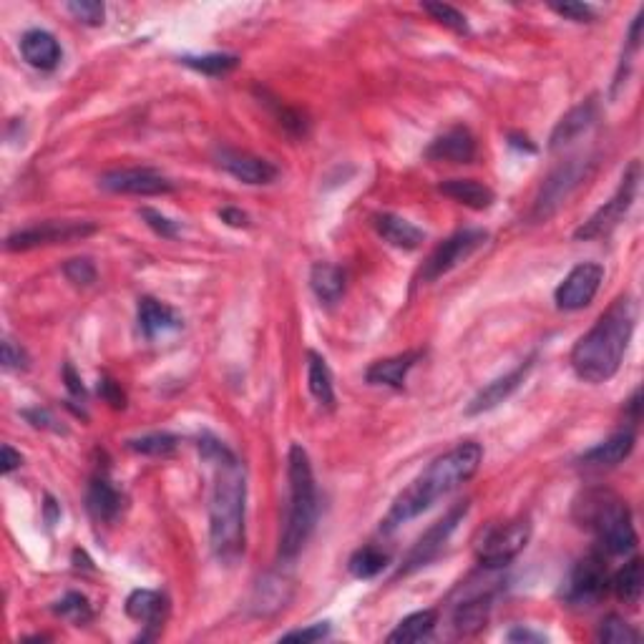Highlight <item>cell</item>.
Masks as SVG:
<instances>
[{
    "instance_id": "cell-1",
    "label": "cell",
    "mask_w": 644,
    "mask_h": 644,
    "mask_svg": "<svg viewBox=\"0 0 644 644\" xmlns=\"http://www.w3.org/2000/svg\"><path fill=\"white\" fill-rule=\"evenodd\" d=\"M637 322V305L629 295H619L599 315L594 328L584 333L572 348V368L584 383H607L622 368L624 353Z\"/></svg>"
},
{
    "instance_id": "cell-2",
    "label": "cell",
    "mask_w": 644,
    "mask_h": 644,
    "mask_svg": "<svg viewBox=\"0 0 644 644\" xmlns=\"http://www.w3.org/2000/svg\"><path fill=\"white\" fill-rule=\"evenodd\" d=\"M483 461V448L478 443L468 441L461 446L451 448L448 453L438 456L416 481L408 486L398 499L390 506L388 516L383 519L380 529L385 534L398 529L400 524H408L416 516H421L423 511L431 509L438 499L448 496L451 491H456L458 486H463L466 481H471L476 476L478 466Z\"/></svg>"
},
{
    "instance_id": "cell-3",
    "label": "cell",
    "mask_w": 644,
    "mask_h": 644,
    "mask_svg": "<svg viewBox=\"0 0 644 644\" xmlns=\"http://www.w3.org/2000/svg\"><path fill=\"white\" fill-rule=\"evenodd\" d=\"M214 489L209 499V544L224 564H234L245 554V511L247 481L232 451L214 458Z\"/></svg>"
},
{
    "instance_id": "cell-4",
    "label": "cell",
    "mask_w": 644,
    "mask_h": 644,
    "mask_svg": "<svg viewBox=\"0 0 644 644\" xmlns=\"http://www.w3.org/2000/svg\"><path fill=\"white\" fill-rule=\"evenodd\" d=\"M287 481H290V504L280 531V556L290 561L305 549L320 514L315 473H312L310 456L300 443H295L287 456Z\"/></svg>"
},
{
    "instance_id": "cell-5",
    "label": "cell",
    "mask_w": 644,
    "mask_h": 644,
    "mask_svg": "<svg viewBox=\"0 0 644 644\" xmlns=\"http://www.w3.org/2000/svg\"><path fill=\"white\" fill-rule=\"evenodd\" d=\"M574 519L594 531L604 554L624 556L637 546L632 514L617 494L607 489H589L574 501Z\"/></svg>"
},
{
    "instance_id": "cell-6",
    "label": "cell",
    "mask_w": 644,
    "mask_h": 644,
    "mask_svg": "<svg viewBox=\"0 0 644 644\" xmlns=\"http://www.w3.org/2000/svg\"><path fill=\"white\" fill-rule=\"evenodd\" d=\"M594 167H597L594 156H574V159L559 164L541 184L534 199V209H531V219L546 222L549 217H554L567 204V199L592 177Z\"/></svg>"
},
{
    "instance_id": "cell-7",
    "label": "cell",
    "mask_w": 644,
    "mask_h": 644,
    "mask_svg": "<svg viewBox=\"0 0 644 644\" xmlns=\"http://www.w3.org/2000/svg\"><path fill=\"white\" fill-rule=\"evenodd\" d=\"M531 539V524L526 519L506 521L501 526H491L486 534L478 539L476 556L481 567L501 569L516 559L526 549Z\"/></svg>"
},
{
    "instance_id": "cell-8",
    "label": "cell",
    "mask_w": 644,
    "mask_h": 644,
    "mask_svg": "<svg viewBox=\"0 0 644 644\" xmlns=\"http://www.w3.org/2000/svg\"><path fill=\"white\" fill-rule=\"evenodd\" d=\"M609 589V572L607 561L599 551H592L584 559L577 561V567L569 574L567 584H564V602L572 607H594L602 602V597Z\"/></svg>"
},
{
    "instance_id": "cell-9",
    "label": "cell",
    "mask_w": 644,
    "mask_h": 644,
    "mask_svg": "<svg viewBox=\"0 0 644 644\" xmlns=\"http://www.w3.org/2000/svg\"><path fill=\"white\" fill-rule=\"evenodd\" d=\"M637 189H639V161H632V164L627 167V172H624L617 194H614L602 209H597V212H594L592 217H589L587 222L574 232V237L594 239L612 232V229L622 222L624 214L629 212V207H632L634 197H637Z\"/></svg>"
},
{
    "instance_id": "cell-10",
    "label": "cell",
    "mask_w": 644,
    "mask_h": 644,
    "mask_svg": "<svg viewBox=\"0 0 644 644\" xmlns=\"http://www.w3.org/2000/svg\"><path fill=\"white\" fill-rule=\"evenodd\" d=\"M489 234L483 229H461L453 237H448L443 245H438L436 250L431 252L426 262L421 267V282H436L438 277L448 275L451 270H456L461 262H466L468 257L476 250H481L486 245Z\"/></svg>"
},
{
    "instance_id": "cell-11",
    "label": "cell",
    "mask_w": 644,
    "mask_h": 644,
    "mask_svg": "<svg viewBox=\"0 0 644 644\" xmlns=\"http://www.w3.org/2000/svg\"><path fill=\"white\" fill-rule=\"evenodd\" d=\"M96 232V224L91 222H41L36 227L21 229V232L11 234L6 239V250L11 252H26L33 247L43 245H58V242H73V239H84Z\"/></svg>"
},
{
    "instance_id": "cell-12",
    "label": "cell",
    "mask_w": 644,
    "mask_h": 644,
    "mask_svg": "<svg viewBox=\"0 0 644 644\" xmlns=\"http://www.w3.org/2000/svg\"><path fill=\"white\" fill-rule=\"evenodd\" d=\"M604 280V267L597 265V262H582V265L574 267L564 282L556 287L554 300L559 310H584V307L592 305V300L597 297L599 287H602Z\"/></svg>"
},
{
    "instance_id": "cell-13",
    "label": "cell",
    "mask_w": 644,
    "mask_h": 644,
    "mask_svg": "<svg viewBox=\"0 0 644 644\" xmlns=\"http://www.w3.org/2000/svg\"><path fill=\"white\" fill-rule=\"evenodd\" d=\"M99 187L114 194H134V197H156V194L174 192V184L156 169L134 167L114 169L99 179Z\"/></svg>"
},
{
    "instance_id": "cell-14",
    "label": "cell",
    "mask_w": 644,
    "mask_h": 644,
    "mask_svg": "<svg viewBox=\"0 0 644 644\" xmlns=\"http://www.w3.org/2000/svg\"><path fill=\"white\" fill-rule=\"evenodd\" d=\"M466 511H468V501H463V504H458L456 509L448 511L441 521H436V524H433L431 529H428L426 534L416 541V546L411 549V554H408L406 561H403V569H400V574H411L413 569L426 567L428 561L436 559V556L441 554L443 546H446V541L451 539L453 531H456V526L461 524V519L466 516Z\"/></svg>"
},
{
    "instance_id": "cell-15",
    "label": "cell",
    "mask_w": 644,
    "mask_h": 644,
    "mask_svg": "<svg viewBox=\"0 0 644 644\" xmlns=\"http://www.w3.org/2000/svg\"><path fill=\"white\" fill-rule=\"evenodd\" d=\"M214 159H217L219 167H222L229 177L237 179V182L272 184L277 179L275 164H270V161L262 159V156L247 154V151L222 146V149H217Z\"/></svg>"
},
{
    "instance_id": "cell-16",
    "label": "cell",
    "mask_w": 644,
    "mask_h": 644,
    "mask_svg": "<svg viewBox=\"0 0 644 644\" xmlns=\"http://www.w3.org/2000/svg\"><path fill=\"white\" fill-rule=\"evenodd\" d=\"M531 368H534V358L524 360L519 368H514L511 373L501 375V378H496L494 383H489L483 390H478L476 398L468 403L466 416H478V413L494 411L496 406H501L506 398H511V393H514V390H519V385L524 383Z\"/></svg>"
},
{
    "instance_id": "cell-17",
    "label": "cell",
    "mask_w": 644,
    "mask_h": 644,
    "mask_svg": "<svg viewBox=\"0 0 644 644\" xmlns=\"http://www.w3.org/2000/svg\"><path fill=\"white\" fill-rule=\"evenodd\" d=\"M597 116H599V106L594 99L582 101L579 106H574L569 114L561 116V121L554 126V131H551L549 149L559 151L564 149V146L572 144V141H577L579 136L587 134V131L597 124Z\"/></svg>"
},
{
    "instance_id": "cell-18",
    "label": "cell",
    "mask_w": 644,
    "mask_h": 644,
    "mask_svg": "<svg viewBox=\"0 0 644 644\" xmlns=\"http://www.w3.org/2000/svg\"><path fill=\"white\" fill-rule=\"evenodd\" d=\"M426 159L451 161V164H471L476 159V139L466 126H453L443 136H438L426 149Z\"/></svg>"
},
{
    "instance_id": "cell-19",
    "label": "cell",
    "mask_w": 644,
    "mask_h": 644,
    "mask_svg": "<svg viewBox=\"0 0 644 644\" xmlns=\"http://www.w3.org/2000/svg\"><path fill=\"white\" fill-rule=\"evenodd\" d=\"M139 328L146 340H156L161 335L182 330V317L177 310L154 297H141L139 300Z\"/></svg>"
},
{
    "instance_id": "cell-20",
    "label": "cell",
    "mask_w": 644,
    "mask_h": 644,
    "mask_svg": "<svg viewBox=\"0 0 644 644\" xmlns=\"http://www.w3.org/2000/svg\"><path fill=\"white\" fill-rule=\"evenodd\" d=\"M121 506H124V496L116 489L114 483L106 476H96L94 481L89 483V491H86V509L101 524H111V521L119 519Z\"/></svg>"
},
{
    "instance_id": "cell-21",
    "label": "cell",
    "mask_w": 644,
    "mask_h": 644,
    "mask_svg": "<svg viewBox=\"0 0 644 644\" xmlns=\"http://www.w3.org/2000/svg\"><path fill=\"white\" fill-rule=\"evenodd\" d=\"M421 358H423V353L411 350V353L393 355V358L378 360V363H373L368 368L365 380H368L370 385H388V388L400 390L403 385H406V378H408V373L413 370V365H416Z\"/></svg>"
},
{
    "instance_id": "cell-22",
    "label": "cell",
    "mask_w": 644,
    "mask_h": 644,
    "mask_svg": "<svg viewBox=\"0 0 644 644\" xmlns=\"http://www.w3.org/2000/svg\"><path fill=\"white\" fill-rule=\"evenodd\" d=\"M632 448H634V433L629 431V428H624V431L609 436L607 441H602V443H597L594 448H589V451L579 458V463L587 468L617 466V463H622L624 458L632 453Z\"/></svg>"
},
{
    "instance_id": "cell-23",
    "label": "cell",
    "mask_w": 644,
    "mask_h": 644,
    "mask_svg": "<svg viewBox=\"0 0 644 644\" xmlns=\"http://www.w3.org/2000/svg\"><path fill=\"white\" fill-rule=\"evenodd\" d=\"M375 229H378V234L388 245L406 252L418 250V247L423 245V239H426L423 229H418L416 224L398 217V214H378V217H375Z\"/></svg>"
},
{
    "instance_id": "cell-24",
    "label": "cell",
    "mask_w": 644,
    "mask_h": 644,
    "mask_svg": "<svg viewBox=\"0 0 644 644\" xmlns=\"http://www.w3.org/2000/svg\"><path fill=\"white\" fill-rule=\"evenodd\" d=\"M21 53L33 68H41V71H53L61 61L58 41L48 31H41V28H33L21 38Z\"/></svg>"
},
{
    "instance_id": "cell-25",
    "label": "cell",
    "mask_w": 644,
    "mask_h": 644,
    "mask_svg": "<svg viewBox=\"0 0 644 644\" xmlns=\"http://www.w3.org/2000/svg\"><path fill=\"white\" fill-rule=\"evenodd\" d=\"M491 614V594H476L471 599H463L461 604L453 612V632L458 637H471V634H478L486 622H489Z\"/></svg>"
},
{
    "instance_id": "cell-26",
    "label": "cell",
    "mask_w": 644,
    "mask_h": 644,
    "mask_svg": "<svg viewBox=\"0 0 644 644\" xmlns=\"http://www.w3.org/2000/svg\"><path fill=\"white\" fill-rule=\"evenodd\" d=\"M438 192L451 197L453 202L463 204V207H471L476 212L481 209H489L494 204L496 194L494 189L486 187V184L476 182V179H448V182L438 184Z\"/></svg>"
},
{
    "instance_id": "cell-27",
    "label": "cell",
    "mask_w": 644,
    "mask_h": 644,
    "mask_svg": "<svg viewBox=\"0 0 644 644\" xmlns=\"http://www.w3.org/2000/svg\"><path fill=\"white\" fill-rule=\"evenodd\" d=\"M126 614L146 627H159L167 617V597L151 589H136L126 599Z\"/></svg>"
},
{
    "instance_id": "cell-28",
    "label": "cell",
    "mask_w": 644,
    "mask_h": 644,
    "mask_svg": "<svg viewBox=\"0 0 644 644\" xmlns=\"http://www.w3.org/2000/svg\"><path fill=\"white\" fill-rule=\"evenodd\" d=\"M307 388H310L312 398L325 408H335V388H333V373L328 368V360L320 353L310 350L307 353Z\"/></svg>"
},
{
    "instance_id": "cell-29",
    "label": "cell",
    "mask_w": 644,
    "mask_h": 644,
    "mask_svg": "<svg viewBox=\"0 0 644 644\" xmlns=\"http://www.w3.org/2000/svg\"><path fill=\"white\" fill-rule=\"evenodd\" d=\"M609 587H612V592L617 594L619 602L629 604V607H637L644 592L642 559L627 561V564H624V567L609 579Z\"/></svg>"
},
{
    "instance_id": "cell-30",
    "label": "cell",
    "mask_w": 644,
    "mask_h": 644,
    "mask_svg": "<svg viewBox=\"0 0 644 644\" xmlns=\"http://www.w3.org/2000/svg\"><path fill=\"white\" fill-rule=\"evenodd\" d=\"M438 624V612L436 609H423V612L411 614L406 617L393 632L388 634L390 644H413L421 642V639H428L433 634Z\"/></svg>"
},
{
    "instance_id": "cell-31",
    "label": "cell",
    "mask_w": 644,
    "mask_h": 644,
    "mask_svg": "<svg viewBox=\"0 0 644 644\" xmlns=\"http://www.w3.org/2000/svg\"><path fill=\"white\" fill-rule=\"evenodd\" d=\"M310 287L317 300L333 305L345 292V272L340 267L328 265V262H317L310 272Z\"/></svg>"
},
{
    "instance_id": "cell-32",
    "label": "cell",
    "mask_w": 644,
    "mask_h": 644,
    "mask_svg": "<svg viewBox=\"0 0 644 644\" xmlns=\"http://www.w3.org/2000/svg\"><path fill=\"white\" fill-rule=\"evenodd\" d=\"M388 567V554H383L375 546H363L355 551L348 561V569L355 579H373Z\"/></svg>"
},
{
    "instance_id": "cell-33",
    "label": "cell",
    "mask_w": 644,
    "mask_h": 644,
    "mask_svg": "<svg viewBox=\"0 0 644 644\" xmlns=\"http://www.w3.org/2000/svg\"><path fill=\"white\" fill-rule=\"evenodd\" d=\"M182 63L204 73V76H224L239 66V56H234V53H207V56H184Z\"/></svg>"
},
{
    "instance_id": "cell-34",
    "label": "cell",
    "mask_w": 644,
    "mask_h": 644,
    "mask_svg": "<svg viewBox=\"0 0 644 644\" xmlns=\"http://www.w3.org/2000/svg\"><path fill=\"white\" fill-rule=\"evenodd\" d=\"M179 438L172 436V433H146V436L131 438L129 448L134 453H141V456H169V453L177 451Z\"/></svg>"
},
{
    "instance_id": "cell-35",
    "label": "cell",
    "mask_w": 644,
    "mask_h": 644,
    "mask_svg": "<svg viewBox=\"0 0 644 644\" xmlns=\"http://www.w3.org/2000/svg\"><path fill=\"white\" fill-rule=\"evenodd\" d=\"M53 612H56L58 617L68 619V622H73V624H86V622H91V617H94L89 599H86L84 594H78V592H68L66 597L61 599V602L53 604Z\"/></svg>"
},
{
    "instance_id": "cell-36",
    "label": "cell",
    "mask_w": 644,
    "mask_h": 644,
    "mask_svg": "<svg viewBox=\"0 0 644 644\" xmlns=\"http://www.w3.org/2000/svg\"><path fill=\"white\" fill-rule=\"evenodd\" d=\"M599 642L607 644H634L639 642V632L632 627V624L624 622L617 614H609L607 619L599 627Z\"/></svg>"
},
{
    "instance_id": "cell-37",
    "label": "cell",
    "mask_w": 644,
    "mask_h": 644,
    "mask_svg": "<svg viewBox=\"0 0 644 644\" xmlns=\"http://www.w3.org/2000/svg\"><path fill=\"white\" fill-rule=\"evenodd\" d=\"M423 11H426L433 21L441 23V26L451 28L453 33H461V36L463 33H468L466 16H463L458 8L448 6V3H423Z\"/></svg>"
},
{
    "instance_id": "cell-38",
    "label": "cell",
    "mask_w": 644,
    "mask_h": 644,
    "mask_svg": "<svg viewBox=\"0 0 644 644\" xmlns=\"http://www.w3.org/2000/svg\"><path fill=\"white\" fill-rule=\"evenodd\" d=\"M66 11L84 26H101L106 18V8L99 0H73L66 6Z\"/></svg>"
},
{
    "instance_id": "cell-39",
    "label": "cell",
    "mask_w": 644,
    "mask_h": 644,
    "mask_svg": "<svg viewBox=\"0 0 644 644\" xmlns=\"http://www.w3.org/2000/svg\"><path fill=\"white\" fill-rule=\"evenodd\" d=\"M63 275L73 282V285L89 287L96 282V267L94 262L86 260V257H76V260H68L63 265Z\"/></svg>"
},
{
    "instance_id": "cell-40",
    "label": "cell",
    "mask_w": 644,
    "mask_h": 644,
    "mask_svg": "<svg viewBox=\"0 0 644 644\" xmlns=\"http://www.w3.org/2000/svg\"><path fill=\"white\" fill-rule=\"evenodd\" d=\"M139 217L144 219L146 227L154 229V232L159 234V237L174 239L179 234V224L172 222V219H169V217H164V214H161V212H156V209H149V207L139 209Z\"/></svg>"
},
{
    "instance_id": "cell-41",
    "label": "cell",
    "mask_w": 644,
    "mask_h": 644,
    "mask_svg": "<svg viewBox=\"0 0 644 644\" xmlns=\"http://www.w3.org/2000/svg\"><path fill=\"white\" fill-rule=\"evenodd\" d=\"M328 634H330V624L317 622L305 629H295V632L282 634V639H285V642H320V639H325Z\"/></svg>"
},
{
    "instance_id": "cell-42",
    "label": "cell",
    "mask_w": 644,
    "mask_h": 644,
    "mask_svg": "<svg viewBox=\"0 0 644 644\" xmlns=\"http://www.w3.org/2000/svg\"><path fill=\"white\" fill-rule=\"evenodd\" d=\"M551 11L559 13L561 18H569L574 23L594 21V8L587 3H564V6H551Z\"/></svg>"
},
{
    "instance_id": "cell-43",
    "label": "cell",
    "mask_w": 644,
    "mask_h": 644,
    "mask_svg": "<svg viewBox=\"0 0 644 644\" xmlns=\"http://www.w3.org/2000/svg\"><path fill=\"white\" fill-rule=\"evenodd\" d=\"M99 393H101V398H104L106 403H109V406H114V408H124L126 406V395H124V390H121V385L116 383V380L101 378Z\"/></svg>"
},
{
    "instance_id": "cell-44",
    "label": "cell",
    "mask_w": 644,
    "mask_h": 644,
    "mask_svg": "<svg viewBox=\"0 0 644 644\" xmlns=\"http://www.w3.org/2000/svg\"><path fill=\"white\" fill-rule=\"evenodd\" d=\"M23 416L28 418V423L36 428H48V431H61V426H56V418L51 416V411L46 408H33V411H23Z\"/></svg>"
},
{
    "instance_id": "cell-45",
    "label": "cell",
    "mask_w": 644,
    "mask_h": 644,
    "mask_svg": "<svg viewBox=\"0 0 644 644\" xmlns=\"http://www.w3.org/2000/svg\"><path fill=\"white\" fill-rule=\"evenodd\" d=\"M3 365H6V368H26L28 355L23 353V348H16L13 340H6V343H3Z\"/></svg>"
},
{
    "instance_id": "cell-46",
    "label": "cell",
    "mask_w": 644,
    "mask_h": 644,
    "mask_svg": "<svg viewBox=\"0 0 644 644\" xmlns=\"http://www.w3.org/2000/svg\"><path fill=\"white\" fill-rule=\"evenodd\" d=\"M219 219H222V222H227L229 227H239V229L250 227V217H247L242 209H234V207L219 209Z\"/></svg>"
},
{
    "instance_id": "cell-47",
    "label": "cell",
    "mask_w": 644,
    "mask_h": 644,
    "mask_svg": "<svg viewBox=\"0 0 644 644\" xmlns=\"http://www.w3.org/2000/svg\"><path fill=\"white\" fill-rule=\"evenodd\" d=\"M0 453H3V461H0V463H3V466H0V468H3V473H6V476H8V473L16 471V468L23 463L21 453L13 451V446H8V443L3 448H0Z\"/></svg>"
},
{
    "instance_id": "cell-48",
    "label": "cell",
    "mask_w": 644,
    "mask_h": 644,
    "mask_svg": "<svg viewBox=\"0 0 644 644\" xmlns=\"http://www.w3.org/2000/svg\"><path fill=\"white\" fill-rule=\"evenodd\" d=\"M63 378H66V388L71 390L73 395H78V398H84V395H86V388H84V383H81V380H78L76 370H73L71 365H66V368H63Z\"/></svg>"
},
{
    "instance_id": "cell-49",
    "label": "cell",
    "mask_w": 644,
    "mask_h": 644,
    "mask_svg": "<svg viewBox=\"0 0 644 644\" xmlns=\"http://www.w3.org/2000/svg\"><path fill=\"white\" fill-rule=\"evenodd\" d=\"M509 642H546L544 634H536L531 632V629H524V627H516L509 632Z\"/></svg>"
},
{
    "instance_id": "cell-50",
    "label": "cell",
    "mask_w": 644,
    "mask_h": 644,
    "mask_svg": "<svg viewBox=\"0 0 644 644\" xmlns=\"http://www.w3.org/2000/svg\"><path fill=\"white\" fill-rule=\"evenodd\" d=\"M629 416H632L634 423L639 421V390L632 395V400H629Z\"/></svg>"
}]
</instances>
